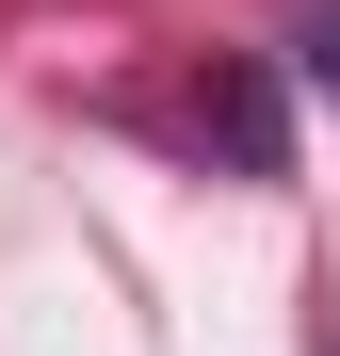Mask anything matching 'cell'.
Wrapping results in <instances>:
<instances>
[{"instance_id": "cell-2", "label": "cell", "mask_w": 340, "mask_h": 356, "mask_svg": "<svg viewBox=\"0 0 340 356\" xmlns=\"http://www.w3.org/2000/svg\"><path fill=\"white\" fill-rule=\"evenodd\" d=\"M292 65H308V81L340 97V0H292Z\"/></svg>"}, {"instance_id": "cell-3", "label": "cell", "mask_w": 340, "mask_h": 356, "mask_svg": "<svg viewBox=\"0 0 340 356\" xmlns=\"http://www.w3.org/2000/svg\"><path fill=\"white\" fill-rule=\"evenodd\" d=\"M308 356H340V324H324V340H308Z\"/></svg>"}, {"instance_id": "cell-1", "label": "cell", "mask_w": 340, "mask_h": 356, "mask_svg": "<svg viewBox=\"0 0 340 356\" xmlns=\"http://www.w3.org/2000/svg\"><path fill=\"white\" fill-rule=\"evenodd\" d=\"M211 130H227V162H243V178H292V113H275L259 65H227V81H211Z\"/></svg>"}]
</instances>
